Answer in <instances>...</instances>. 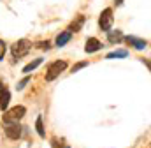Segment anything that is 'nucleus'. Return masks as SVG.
I'll list each match as a JSON object with an SVG mask.
<instances>
[{"instance_id": "1", "label": "nucleus", "mask_w": 151, "mask_h": 148, "mask_svg": "<svg viewBox=\"0 0 151 148\" xmlns=\"http://www.w3.org/2000/svg\"><path fill=\"white\" fill-rule=\"evenodd\" d=\"M67 69V62L65 60H56L47 67V74H46V81H53L55 78H58L60 73H63Z\"/></svg>"}, {"instance_id": "2", "label": "nucleus", "mask_w": 151, "mask_h": 148, "mask_svg": "<svg viewBox=\"0 0 151 148\" xmlns=\"http://www.w3.org/2000/svg\"><path fill=\"white\" fill-rule=\"evenodd\" d=\"M11 51H12V57H14V58H21V57H25V55L30 51V42H28L27 39H19L18 42L12 44Z\"/></svg>"}, {"instance_id": "3", "label": "nucleus", "mask_w": 151, "mask_h": 148, "mask_svg": "<svg viewBox=\"0 0 151 148\" xmlns=\"http://www.w3.org/2000/svg\"><path fill=\"white\" fill-rule=\"evenodd\" d=\"M25 113H27V110L23 106H14V108H11V110L4 115V122L5 123H11V122H16L18 123V120H21L25 116Z\"/></svg>"}, {"instance_id": "4", "label": "nucleus", "mask_w": 151, "mask_h": 148, "mask_svg": "<svg viewBox=\"0 0 151 148\" xmlns=\"http://www.w3.org/2000/svg\"><path fill=\"white\" fill-rule=\"evenodd\" d=\"M113 9H104L102 11V14H100V20H99V25H100V28L104 30V32H109L111 30V27H113Z\"/></svg>"}, {"instance_id": "5", "label": "nucleus", "mask_w": 151, "mask_h": 148, "mask_svg": "<svg viewBox=\"0 0 151 148\" xmlns=\"http://www.w3.org/2000/svg\"><path fill=\"white\" fill-rule=\"evenodd\" d=\"M21 134H23V127L19 123H12V125L5 127V136L11 138V139H19Z\"/></svg>"}, {"instance_id": "6", "label": "nucleus", "mask_w": 151, "mask_h": 148, "mask_svg": "<svg viewBox=\"0 0 151 148\" xmlns=\"http://www.w3.org/2000/svg\"><path fill=\"white\" fill-rule=\"evenodd\" d=\"M100 48H102V42H100L99 39H95V37H90V39L86 41L84 51H86V53H95V51H99Z\"/></svg>"}, {"instance_id": "7", "label": "nucleus", "mask_w": 151, "mask_h": 148, "mask_svg": "<svg viewBox=\"0 0 151 148\" xmlns=\"http://www.w3.org/2000/svg\"><path fill=\"white\" fill-rule=\"evenodd\" d=\"M125 41L128 42V44H132L135 49H144L146 46H148V42L144 41V39H137V37H134V36H128V37H125Z\"/></svg>"}, {"instance_id": "8", "label": "nucleus", "mask_w": 151, "mask_h": 148, "mask_svg": "<svg viewBox=\"0 0 151 148\" xmlns=\"http://www.w3.org/2000/svg\"><path fill=\"white\" fill-rule=\"evenodd\" d=\"M123 39V34H121V30H109L107 32V41L111 42V44H116V42H119Z\"/></svg>"}, {"instance_id": "9", "label": "nucleus", "mask_w": 151, "mask_h": 148, "mask_svg": "<svg viewBox=\"0 0 151 148\" xmlns=\"http://www.w3.org/2000/svg\"><path fill=\"white\" fill-rule=\"evenodd\" d=\"M83 23H84V16H77V20L72 21L70 27H69V34H72V32H79L81 27H83Z\"/></svg>"}, {"instance_id": "10", "label": "nucleus", "mask_w": 151, "mask_h": 148, "mask_svg": "<svg viewBox=\"0 0 151 148\" xmlns=\"http://www.w3.org/2000/svg\"><path fill=\"white\" fill-rule=\"evenodd\" d=\"M9 101H11V94H9V90H2V92H0V108H2V110H7Z\"/></svg>"}, {"instance_id": "11", "label": "nucleus", "mask_w": 151, "mask_h": 148, "mask_svg": "<svg viewBox=\"0 0 151 148\" xmlns=\"http://www.w3.org/2000/svg\"><path fill=\"white\" fill-rule=\"evenodd\" d=\"M40 64H42V58H35V60H34V62H30V64H28V65H25V67H23V73H30V71H34V69H37L39 65H40Z\"/></svg>"}, {"instance_id": "12", "label": "nucleus", "mask_w": 151, "mask_h": 148, "mask_svg": "<svg viewBox=\"0 0 151 148\" xmlns=\"http://www.w3.org/2000/svg\"><path fill=\"white\" fill-rule=\"evenodd\" d=\"M69 41H70V34L63 32V34H60V36L56 37V46H65Z\"/></svg>"}, {"instance_id": "13", "label": "nucleus", "mask_w": 151, "mask_h": 148, "mask_svg": "<svg viewBox=\"0 0 151 148\" xmlns=\"http://www.w3.org/2000/svg\"><path fill=\"white\" fill-rule=\"evenodd\" d=\"M127 55H128L127 49H116V51H113V53H109L106 58H109V60H111V58H125Z\"/></svg>"}, {"instance_id": "14", "label": "nucleus", "mask_w": 151, "mask_h": 148, "mask_svg": "<svg viewBox=\"0 0 151 148\" xmlns=\"http://www.w3.org/2000/svg\"><path fill=\"white\" fill-rule=\"evenodd\" d=\"M35 127H37V132L40 138H44L46 136V132H44V125H42V116H37V122H35Z\"/></svg>"}, {"instance_id": "15", "label": "nucleus", "mask_w": 151, "mask_h": 148, "mask_svg": "<svg viewBox=\"0 0 151 148\" xmlns=\"http://www.w3.org/2000/svg\"><path fill=\"white\" fill-rule=\"evenodd\" d=\"M28 81H30V76H27V78H23V79H21V81L18 83V86H16V88H18V90H23V88H25V85H27Z\"/></svg>"}, {"instance_id": "16", "label": "nucleus", "mask_w": 151, "mask_h": 148, "mask_svg": "<svg viewBox=\"0 0 151 148\" xmlns=\"http://www.w3.org/2000/svg\"><path fill=\"white\" fill-rule=\"evenodd\" d=\"M88 65V62H79V64H76L74 67H72V73H77L79 69H83V67H86Z\"/></svg>"}, {"instance_id": "17", "label": "nucleus", "mask_w": 151, "mask_h": 148, "mask_svg": "<svg viewBox=\"0 0 151 148\" xmlns=\"http://www.w3.org/2000/svg\"><path fill=\"white\" fill-rule=\"evenodd\" d=\"M5 49H7V48H5V42H4V41H0V60H2V58H4V55H5Z\"/></svg>"}, {"instance_id": "18", "label": "nucleus", "mask_w": 151, "mask_h": 148, "mask_svg": "<svg viewBox=\"0 0 151 148\" xmlns=\"http://www.w3.org/2000/svg\"><path fill=\"white\" fill-rule=\"evenodd\" d=\"M39 48L40 49H49L51 46H49V41H44V42H39Z\"/></svg>"}, {"instance_id": "19", "label": "nucleus", "mask_w": 151, "mask_h": 148, "mask_svg": "<svg viewBox=\"0 0 151 148\" xmlns=\"http://www.w3.org/2000/svg\"><path fill=\"white\" fill-rule=\"evenodd\" d=\"M114 2H116V5H121L123 4V0H114Z\"/></svg>"}, {"instance_id": "20", "label": "nucleus", "mask_w": 151, "mask_h": 148, "mask_svg": "<svg viewBox=\"0 0 151 148\" xmlns=\"http://www.w3.org/2000/svg\"><path fill=\"white\" fill-rule=\"evenodd\" d=\"M2 90H4V88H2V81H0V92H2Z\"/></svg>"}]
</instances>
